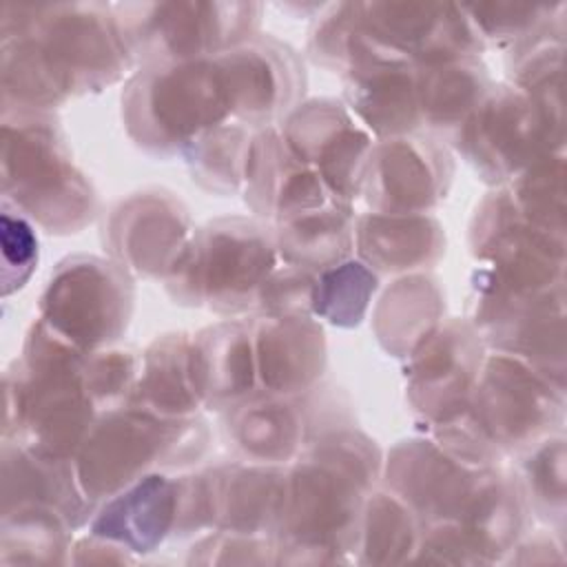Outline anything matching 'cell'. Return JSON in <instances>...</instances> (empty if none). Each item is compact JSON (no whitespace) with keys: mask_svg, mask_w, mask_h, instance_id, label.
<instances>
[{"mask_svg":"<svg viewBox=\"0 0 567 567\" xmlns=\"http://www.w3.org/2000/svg\"><path fill=\"white\" fill-rule=\"evenodd\" d=\"M381 470L377 443L352 425L312 439L286 470L277 563L354 560L363 503Z\"/></svg>","mask_w":567,"mask_h":567,"instance_id":"obj_1","label":"cell"},{"mask_svg":"<svg viewBox=\"0 0 567 567\" xmlns=\"http://www.w3.org/2000/svg\"><path fill=\"white\" fill-rule=\"evenodd\" d=\"M84 357L35 319L4 374L2 439L73 461L100 416L82 383Z\"/></svg>","mask_w":567,"mask_h":567,"instance_id":"obj_2","label":"cell"},{"mask_svg":"<svg viewBox=\"0 0 567 567\" xmlns=\"http://www.w3.org/2000/svg\"><path fill=\"white\" fill-rule=\"evenodd\" d=\"M2 199L53 235L93 221L97 197L53 113H2Z\"/></svg>","mask_w":567,"mask_h":567,"instance_id":"obj_3","label":"cell"},{"mask_svg":"<svg viewBox=\"0 0 567 567\" xmlns=\"http://www.w3.org/2000/svg\"><path fill=\"white\" fill-rule=\"evenodd\" d=\"M208 445L199 416L164 419L135 405L100 414L73 465L86 498L97 505L153 472L184 470Z\"/></svg>","mask_w":567,"mask_h":567,"instance_id":"obj_4","label":"cell"},{"mask_svg":"<svg viewBox=\"0 0 567 567\" xmlns=\"http://www.w3.org/2000/svg\"><path fill=\"white\" fill-rule=\"evenodd\" d=\"M0 35L29 38L66 100L111 86L133 64L109 4L4 2Z\"/></svg>","mask_w":567,"mask_h":567,"instance_id":"obj_5","label":"cell"},{"mask_svg":"<svg viewBox=\"0 0 567 567\" xmlns=\"http://www.w3.org/2000/svg\"><path fill=\"white\" fill-rule=\"evenodd\" d=\"M275 233L248 217H219L197 228L164 277L168 295L184 306L219 315L255 312L264 281L277 268Z\"/></svg>","mask_w":567,"mask_h":567,"instance_id":"obj_6","label":"cell"},{"mask_svg":"<svg viewBox=\"0 0 567 567\" xmlns=\"http://www.w3.org/2000/svg\"><path fill=\"white\" fill-rule=\"evenodd\" d=\"M122 120L151 155H184L204 133L230 120L213 58L142 66L124 86Z\"/></svg>","mask_w":567,"mask_h":567,"instance_id":"obj_7","label":"cell"},{"mask_svg":"<svg viewBox=\"0 0 567 567\" xmlns=\"http://www.w3.org/2000/svg\"><path fill=\"white\" fill-rule=\"evenodd\" d=\"M133 62L166 64L215 58L257 35L261 7L252 2L113 4Z\"/></svg>","mask_w":567,"mask_h":567,"instance_id":"obj_8","label":"cell"},{"mask_svg":"<svg viewBox=\"0 0 567 567\" xmlns=\"http://www.w3.org/2000/svg\"><path fill=\"white\" fill-rule=\"evenodd\" d=\"M456 151L492 184H507L538 159L560 153L563 109L514 84H492L452 135Z\"/></svg>","mask_w":567,"mask_h":567,"instance_id":"obj_9","label":"cell"},{"mask_svg":"<svg viewBox=\"0 0 567 567\" xmlns=\"http://www.w3.org/2000/svg\"><path fill=\"white\" fill-rule=\"evenodd\" d=\"M133 312V284L113 259L73 255L51 272L38 303V319L82 354L115 343Z\"/></svg>","mask_w":567,"mask_h":567,"instance_id":"obj_10","label":"cell"},{"mask_svg":"<svg viewBox=\"0 0 567 567\" xmlns=\"http://www.w3.org/2000/svg\"><path fill=\"white\" fill-rule=\"evenodd\" d=\"M467 416L498 458L523 452L560 423L563 385L514 354L492 352L470 392Z\"/></svg>","mask_w":567,"mask_h":567,"instance_id":"obj_11","label":"cell"},{"mask_svg":"<svg viewBox=\"0 0 567 567\" xmlns=\"http://www.w3.org/2000/svg\"><path fill=\"white\" fill-rule=\"evenodd\" d=\"M494 472L496 463H470L432 436H419L390 450L385 487L408 503L423 525L458 523Z\"/></svg>","mask_w":567,"mask_h":567,"instance_id":"obj_12","label":"cell"},{"mask_svg":"<svg viewBox=\"0 0 567 567\" xmlns=\"http://www.w3.org/2000/svg\"><path fill=\"white\" fill-rule=\"evenodd\" d=\"M230 122L252 131L279 124L303 95L306 73L299 55L272 35H255L213 58Z\"/></svg>","mask_w":567,"mask_h":567,"instance_id":"obj_13","label":"cell"},{"mask_svg":"<svg viewBox=\"0 0 567 567\" xmlns=\"http://www.w3.org/2000/svg\"><path fill=\"white\" fill-rule=\"evenodd\" d=\"M405 359L408 401L434 427L467 408L485 359V343L470 319H447L419 341Z\"/></svg>","mask_w":567,"mask_h":567,"instance_id":"obj_14","label":"cell"},{"mask_svg":"<svg viewBox=\"0 0 567 567\" xmlns=\"http://www.w3.org/2000/svg\"><path fill=\"white\" fill-rule=\"evenodd\" d=\"M277 126L288 148L321 177L330 195L352 206L361 195L372 140L348 109L334 100H310L295 106Z\"/></svg>","mask_w":567,"mask_h":567,"instance_id":"obj_15","label":"cell"},{"mask_svg":"<svg viewBox=\"0 0 567 567\" xmlns=\"http://www.w3.org/2000/svg\"><path fill=\"white\" fill-rule=\"evenodd\" d=\"M357 18L390 55L410 66H430L483 51L461 4L357 2Z\"/></svg>","mask_w":567,"mask_h":567,"instance_id":"obj_16","label":"cell"},{"mask_svg":"<svg viewBox=\"0 0 567 567\" xmlns=\"http://www.w3.org/2000/svg\"><path fill=\"white\" fill-rule=\"evenodd\" d=\"M454 164L430 135L377 140L370 148L361 193L370 213L423 215L447 193Z\"/></svg>","mask_w":567,"mask_h":567,"instance_id":"obj_17","label":"cell"},{"mask_svg":"<svg viewBox=\"0 0 567 567\" xmlns=\"http://www.w3.org/2000/svg\"><path fill=\"white\" fill-rule=\"evenodd\" d=\"M104 239L128 275L166 277L193 237L190 215L166 190H142L122 199L109 215Z\"/></svg>","mask_w":567,"mask_h":567,"instance_id":"obj_18","label":"cell"},{"mask_svg":"<svg viewBox=\"0 0 567 567\" xmlns=\"http://www.w3.org/2000/svg\"><path fill=\"white\" fill-rule=\"evenodd\" d=\"M241 193L257 217L275 224L339 204L321 177L288 148L277 124L252 133Z\"/></svg>","mask_w":567,"mask_h":567,"instance_id":"obj_19","label":"cell"},{"mask_svg":"<svg viewBox=\"0 0 567 567\" xmlns=\"http://www.w3.org/2000/svg\"><path fill=\"white\" fill-rule=\"evenodd\" d=\"M257 383L264 394L301 396L317 388L326 361V334L310 315L255 317Z\"/></svg>","mask_w":567,"mask_h":567,"instance_id":"obj_20","label":"cell"},{"mask_svg":"<svg viewBox=\"0 0 567 567\" xmlns=\"http://www.w3.org/2000/svg\"><path fill=\"white\" fill-rule=\"evenodd\" d=\"M190 372L206 410L226 412L259 392L252 319H224L193 334Z\"/></svg>","mask_w":567,"mask_h":567,"instance_id":"obj_21","label":"cell"},{"mask_svg":"<svg viewBox=\"0 0 567 567\" xmlns=\"http://www.w3.org/2000/svg\"><path fill=\"white\" fill-rule=\"evenodd\" d=\"M206 474L210 483L215 529L275 538L286 494L284 465L241 458L215 465L206 470Z\"/></svg>","mask_w":567,"mask_h":567,"instance_id":"obj_22","label":"cell"},{"mask_svg":"<svg viewBox=\"0 0 567 567\" xmlns=\"http://www.w3.org/2000/svg\"><path fill=\"white\" fill-rule=\"evenodd\" d=\"M31 505L53 509L71 529L84 525L95 507L80 487L73 461L2 439V512Z\"/></svg>","mask_w":567,"mask_h":567,"instance_id":"obj_23","label":"cell"},{"mask_svg":"<svg viewBox=\"0 0 567 567\" xmlns=\"http://www.w3.org/2000/svg\"><path fill=\"white\" fill-rule=\"evenodd\" d=\"M177 476L153 472L106 498L89 520V534L113 540L131 554H148L175 538Z\"/></svg>","mask_w":567,"mask_h":567,"instance_id":"obj_24","label":"cell"},{"mask_svg":"<svg viewBox=\"0 0 567 567\" xmlns=\"http://www.w3.org/2000/svg\"><path fill=\"white\" fill-rule=\"evenodd\" d=\"M228 445L244 458L266 465L292 463L310 443L306 401L257 392L224 412Z\"/></svg>","mask_w":567,"mask_h":567,"instance_id":"obj_25","label":"cell"},{"mask_svg":"<svg viewBox=\"0 0 567 567\" xmlns=\"http://www.w3.org/2000/svg\"><path fill=\"white\" fill-rule=\"evenodd\" d=\"M359 259L377 275H412L432 268L445 252L436 217L365 213L354 219Z\"/></svg>","mask_w":567,"mask_h":567,"instance_id":"obj_26","label":"cell"},{"mask_svg":"<svg viewBox=\"0 0 567 567\" xmlns=\"http://www.w3.org/2000/svg\"><path fill=\"white\" fill-rule=\"evenodd\" d=\"M190 339L186 332L157 337L140 357L131 403L164 419H190L204 408L190 372Z\"/></svg>","mask_w":567,"mask_h":567,"instance_id":"obj_27","label":"cell"},{"mask_svg":"<svg viewBox=\"0 0 567 567\" xmlns=\"http://www.w3.org/2000/svg\"><path fill=\"white\" fill-rule=\"evenodd\" d=\"M348 109L377 135L390 140L421 131L416 100V66L394 64L346 78Z\"/></svg>","mask_w":567,"mask_h":567,"instance_id":"obj_28","label":"cell"},{"mask_svg":"<svg viewBox=\"0 0 567 567\" xmlns=\"http://www.w3.org/2000/svg\"><path fill=\"white\" fill-rule=\"evenodd\" d=\"M492 89L478 55L416 66V100L421 128L454 135Z\"/></svg>","mask_w":567,"mask_h":567,"instance_id":"obj_29","label":"cell"},{"mask_svg":"<svg viewBox=\"0 0 567 567\" xmlns=\"http://www.w3.org/2000/svg\"><path fill=\"white\" fill-rule=\"evenodd\" d=\"M445 297L436 279L423 272L403 275L379 299L372 312V328L394 357H408L443 319Z\"/></svg>","mask_w":567,"mask_h":567,"instance_id":"obj_30","label":"cell"},{"mask_svg":"<svg viewBox=\"0 0 567 567\" xmlns=\"http://www.w3.org/2000/svg\"><path fill=\"white\" fill-rule=\"evenodd\" d=\"M279 259L288 266L319 275L354 250L352 206L330 204L275 224Z\"/></svg>","mask_w":567,"mask_h":567,"instance_id":"obj_31","label":"cell"},{"mask_svg":"<svg viewBox=\"0 0 567 567\" xmlns=\"http://www.w3.org/2000/svg\"><path fill=\"white\" fill-rule=\"evenodd\" d=\"M423 523L394 492H370L359 523L354 560L363 565H396L414 560Z\"/></svg>","mask_w":567,"mask_h":567,"instance_id":"obj_32","label":"cell"},{"mask_svg":"<svg viewBox=\"0 0 567 567\" xmlns=\"http://www.w3.org/2000/svg\"><path fill=\"white\" fill-rule=\"evenodd\" d=\"M71 525L47 507H13L2 512L0 560L16 563H69Z\"/></svg>","mask_w":567,"mask_h":567,"instance_id":"obj_33","label":"cell"},{"mask_svg":"<svg viewBox=\"0 0 567 567\" xmlns=\"http://www.w3.org/2000/svg\"><path fill=\"white\" fill-rule=\"evenodd\" d=\"M252 128L226 122L204 133L184 153L193 182L204 190L228 195L241 190Z\"/></svg>","mask_w":567,"mask_h":567,"instance_id":"obj_34","label":"cell"},{"mask_svg":"<svg viewBox=\"0 0 567 567\" xmlns=\"http://www.w3.org/2000/svg\"><path fill=\"white\" fill-rule=\"evenodd\" d=\"M377 288V272L361 259H346L317 275L310 315L337 328H354L365 317Z\"/></svg>","mask_w":567,"mask_h":567,"instance_id":"obj_35","label":"cell"},{"mask_svg":"<svg viewBox=\"0 0 567 567\" xmlns=\"http://www.w3.org/2000/svg\"><path fill=\"white\" fill-rule=\"evenodd\" d=\"M563 4H514V2H476L461 4L483 49L509 47L518 51L549 33V20Z\"/></svg>","mask_w":567,"mask_h":567,"instance_id":"obj_36","label":"cell"},{"mask_svg":"<svg viewBox=\"0 0 567 567\" xmlns=\"http://www.w3.org/2000/svg\"><path fill=\"white\" fill-rule=\"evenodd\" d=\"M563 436H545L532 447L520 463V489L532 509L549 520L563 523L565 514V445Z\"/></svg>","mask_w":567,"mask_h":567,"instance_id":"obj_37","label":"cell"},{"mask_svg":"<svg viewBox=\"0 0 567 567\" xmlns=\"http://www.w3.org/2000/svg\"><path fill=\"white\" fill-rule=\"evenodd\" d=\"M137 370L140 357L131 350L102 348L84 357L82 383L97 414H106L131 403Z\"/></svg>","mask_w":567,"mask_h":567,"instance_id":"obj_38","label":"cell"},{"mask_svg":"<svg viewBox=\"0 0 567 567\" xmlns=\"http://www.w3.org/2000/svg\"><path fill=\"white\" fill-rule=\"evenodd\" d=\"M0 246H2V295L20 290L38 264V237L31 221L2 199L0 219Z\"/></svg>","mask_w":567,"mask_h":567,"instance_id":"obj_39","label":"cell"},{"mask_svg":"<svg viewBox=\"0 0 567 567\" xmlns=\"http://www.w3.org/2000/svg\"><path fill=\"white\" fill-rule=\"evenodd\" d=\"M315 279L317 275L306 272L301 268L288 264L277 266L257 295V317L310 315Z\"/></svg>","mask_w":567,"mask_h":567,"instance_id":"obj_40","label":"cell"},{"mask_svg":"<svg viewBox=\"0 0 567 567\" xmlns=\"http://www.w3.org/2000/svg\"><path fill=\"white\" fill-rule=\"evenodd\" d=\"M190 563H221V565H257V563H277L275 540L261 536H241L230 532H210L193 545L188 556Z\"/></svg>","mask_w":567,"mask_h":567,"instance_id":"obj_41","label":"cell"}]
</instances>
